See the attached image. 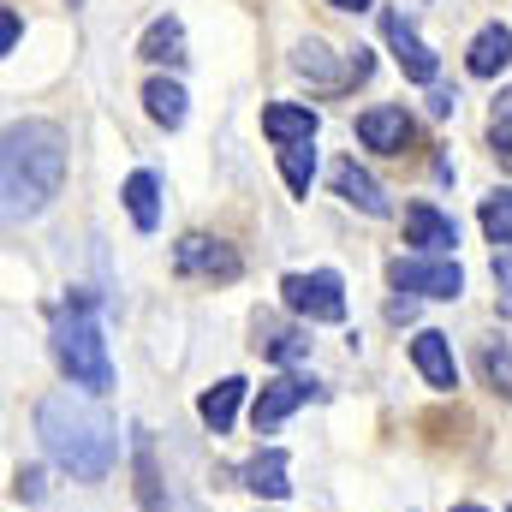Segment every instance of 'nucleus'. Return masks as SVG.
I'll list each match as a JSON object with an SVG mask.
<instances>
[{
  "label": "nucleus",
  "mask_w": 512,
  "mask_h": 512,
  "mask_svg": "<svg viewBox=\"0 0 512 512\" xmlns=\"http://www.w3.org/2000/svg\"><path fill=\"white\" fill-rule=\"evenodd\" d=\"M36 435H42L48 459H54L60 471H72L78 483H102V477L114 471V459H120V429H114V417H108L90 393H78V387H60V393H48V399L36 405Z\"/></svg>",
  "instance_id": "f257e3e1"
},
{
  "label": "nucleus",
  "mask_w": 512,
  "mask_h": 512,
  "mask_svg": "<svg viewBox=\"0 0 512 512\" xmlns=\"http://www.w3.org/2000/svg\"><path fill=\"white\" fill-rule=\"evenodd\" d=\"M66 179V131L48 120H12L0 149V191H6V221H36Z\"/></svg>",
  "instance_id": "f03ea898"
},
{
  "label": "nucleus",
  "mask_w": 512,
  "mask_h": 512,
  "mask_svg": "<svg viewBox=\"0 0 512 512\" xmlns=\"http://www.w3.org/2000/svg\"><path fill=\"white\" fill-rule=\"evenodd\" d=\"M54 358H60V370L72 376V387L102 393V387L114 382L108 340H102V322H96V310H90V304H72V310L54 322Z\"/></svg>",
  "instance_id": "7ed1b4c3"
},
{
  "label": "nucleus",
  "mask_w": 512,
  "mask_h": 512,
  "mask_svg": "<svg viewBox=\"0 0 512 512\" xmlns=\"http://www.w3.org/2000/svg\"><path fill=\"white\" fill-rule=\"evenodd\" d=\"M280 298L292 316H310V322H340L346 316V286L334 268H316V274H286L280 280Z\"/></svg>",
  "instance_id": "20e7f679"
},
{
  "label": "nucleus",
  "mask_w": 512,
  "mask_h": 512,
  "mask_svg": "<svg viewBox=\"0 0 512 512\" xmlns=\"http://www.w3.org/2000/svg\"><path fill=\"white\" fill-rule=\"evenodd\" d=\"M387 280L399 286V292H417V298H459L465 292V274H459V262H435V256H399L393 268H387Z\"/></svg>",
  "instance_id": "39448f33"
},
{
  "label": "nucleus",
  "mask_w": 512,
  "mask_h": 512,
  "mask_svg": "<svg viewBox=\"0 0 512 512\" xmlns=\"http://www.w3.org/2000/svg\"><path fill=\"white\" fill-rule=\"evenodd\" d=\"M173 268L179 274H209V280H239V251L233 245H221V239H209V233H185L179 239V251H173Z\"/></svg>",
  "instance_id": "423d86ee"
},
{
  "label": "nucleus",
  "mask_w": 512,
  "mask_h": 512,
  "mask_svg": "<svg viewBox=\"0 0 512 512\" xmlns=\"http://www.w3.org/2000/svg\"><path fill=\"white\" fill-rule=\"evenodd\" d=\"M316 399V382H304V376H280V382L262 387V399H256V429H274L280 417H292L298 405H310Z\"/></svg>",
  "instance_id": "0eeeda50"
},
{
  "label": "nucleus",
  "mask_w": 512,
  "mask_h": 512,
  "mask_svg": "<svg viewBox=\"0 0 512 512\" xmlns=\"http://www.w3.org/2000/svg\"><path fill=\"white\" fill-rule=\"evenodd\" d=\"M382 30H387V48L399 54V66H405V78H417V84H429L435 78V54L423 48V36L399 18V12H387L382 18Z\"/></svg>",
  "instance_id": "6e6552de"
},
{
  "label": "nucleus",
  "mask_w": 512,
  "mask_h": 512,
  "mask_svg": "<svg viewBox=\"0 0 512 512\" xmlns=\"http://www.w3.org/2000/svg\"><path fill=\"white\" fill-rule=\"evenodd\" d=\"M405 233H411L417 251H429V256H441V251L459 245V227H453L441 209H429V203H411V209H405Z\"/></svg>",
  "instance_id": "1a4fd4ad"
},
{
  "label": "nucleus",
  "mask_w": 512,
  "mask_h": 512,
  "mask_svg": "<svg viewBox=\"0 0 512 512\" xmlns=\"http://www.w3.org/2000/svg\"><path fill=\"white\" fill-rule=\"evenodd\" d=\"M358 137L382 155H399L411 143V114L405 108H370V114H358Z\"/></svg>",
  "instance_id": "9d476101"
},
{
  "label": "nucleus",
  "mask_w": 512,
  "mask_h": 512,
  "mask_svg": "<svg viewBox=\"0 0 512 512\" xmlns=\"http://www.w3.org/2000/svg\"><path fill=\"white\" fill-rule=\"evenodd\" d=\"M411 358H417V370H423V382H429V387H459V364H453L447 334L423 328V334L411 340Z\"/></svg>",
  "instance_id": "9b49d317"
},
{
  "label": "nucleus",
  "mask_w": 512,
  "mask_h": 512,
  "mask_svg": "<svg viewBox=\"0 0 512 512\" xmlns=\"http://www.w3.org/2000/svg\"><path fill=\"white\" fill-rule=\"evenodd\" d=\"M239 477H245V489H251V495H268V501H286V495H292V459H286L280 447L256 453Z\"/></svg>",
  "instance_id": "f8f14e48"
},
{
  "label": "nucleus",
  "mask_w": 512,
  "mask_h": 512,
  "mask_svg": "<svg viewBox=\"0 0 512 512\" xmlns=\"http://www.w3.org/2000/svg\"><path fill=\"white\" fill-rule=\"evenodd\" d=\"M334 191H340L352 209H364V215H393V203L382 197V185H376L358 161H340V167H334Z\"/></svg>",
  "instance_id": "ddd939ff"
},
{
  "label": "nucleus",
  "mask_w": 512,
  "mask_h": 512,
  "mask_svg": "<svg viewBox=\"0 0 512 512\" xmlns=\"http://www.w3.org/2000/svg\"><path fill=\"white\" fill-rule=\"evenodd\" d=\"M262 131H268L280 149H292V143H310V137H316V114H310V108H292V102H274V108L262 114Z\"/></svg>",
  "instance_id": "4468645a"
},
{
  "label": "nucleus",
  "mask_w": 512,
  "mask_h": 512,
  "mask_svg": "<svg viewBox=\"0 0 512 512\" xmlns=\"http://www.w3.org/2000/svg\"><path fill=\"white\" fill-rule=\"evenodd\" d=\"M143 60H161V66H185V24L179 18H155L137 42Z\"/></svg>",
  "instance_id": "2eb2a0df"
},
{
  "label": "nucleus",
  "mask_w": 512,
  "mask_h": 512,
  "mask_svg": "<svg viewBox=\"0 0 512 512\" xmlns=\"http://www.w3.org/2000/svg\"><path fill=\"white\" fill-rule=\"evenodd\" d=\"M239 399H245V382H239V376H227V382H215L203 399H197V411H203V423H209L215 435H227V429H233V417H239Z\"/></svg>",
  "instance_id": "dca6fc26"
},
{
  "label": "nucleus",
  "mask_w": 512,
  "mask_h": 512,
  "mask_svg": "<svg viewBox=\"0 0 512 512\" xmlns=\"http://www.w3.org/2000/svg\"><path fill=\"white\" fill-rule=\"evenodd\" d=\"M507 60H512V30H507V24H489V30H477V42H471V60H465V66H471L477 78H495Z\"/></svg>",
  "instance_id": "f3484780"
},
{
  "label": "nucleus",
  "mask_w": 512,
  "mask_h": 512,
  "mask_svg": "<svg viewBox=\"0 0 512 512\" xmlns=\"http://www.w3.org/2000/svg\"><path fill=\"white\" fill-rule=\"evenodd\" d=\"M143 108H149V120L155 126H185V90L179 84H167V78H149L143 84Z\"/></svg>",
  "instance_id": "a211bd4d"
},
{
  "label": "nucleus",
  "mask_w": 512,
  "mask_h": 512,
  "mask_svg": "<svg viewBox=\"0 0 512 512\" xmlns=\"http://www.w3.org/2000/svg\"><path fill=\"white\" fill-rule=\"evenodd\" d=\"M126 209L143 233H155V221H161V185H155V173H131L126 179Z\"/></svg>",
  "instance_id": "6ab92c4d"
},
{
  "label": "nucleus",
  "mask_w": 512,
  "mask_h": 512,
  "mask_svg": "<svg viewBox=\"0 0 512 512\" xmlns=\"http://www.w3.org/2000/svg\"><path fill=\"white\" fill-rule=\"evenodd\" d=\"M280 173H286V185L304 197V191H310V173H316V149H310V143H292V149H280Z\"/></svg>",
  "instance_id": "aec40b11"
},
{
  "label": "nucleus",
  "mask_w": 512,
  "mask_h": 512,
  "mask_svg": "<svg viewBox=\"0 0 512 512\" xmlns=\"http://www.w3.org/2000/svg\"><path fill=\"white\" fill-rule=\"evenodd\" d=\"M483 376H489V387H495L501 399H512V346L507 340H501V346H495V340L483 346Z\"/></svg>",
  "instance_id": "412c9836"
},
{
  "label": "nucleus",
  "mask_w": 512,
  "mask_h": 512,
  "mask_svg": "<svg viewBox=\"0 0 512 512\" xmlns=\"http://www.w3.org/2000/svg\"><path fill=\"white\" fill-rule=\"evenodd\" d=\"M483 233H489L495 245H512V191H501V197L483 203Z\"/></svg>",
  "instance_id": "4be33fe9"
},
{
  "label": "nucleus",
  "mask_w": 512,
  "mask_h": 512,
  "mask_svg": "<svg viewBox=\"0 0 512 512\" xmlns=\"http://www.w3.org/2000/svg\"><path fill=\"white\" fill-rule=\"evenodd\" d=\"M292 66H298V72H310V78H322V84H346V78L328 66V48H322V42H298Z\"/></svg>",
  "instance_id": "5701e85b"
},
{
  "label": "nucleus",
  "mask_w": 512,
  "mask_h": 512,
  "mask_svg": "<svg viewBox=\"0 0 512 512\" xmlns=\"http://www.w3.org/2000/svg\"><path fill=\"white\" fill-rule=\"evenodd\" d=\"M304 352H310L304 334H274V340H268V358H280V364H286V358H304Z\"/></svg>",
  "instance_id": "b1692460"
},
{
  "label": "nucleus",
  "mask_w": 512,
  "mask_h": 512,
  "mask_svg": "<svg viewBox=\"0 0 512 512\" xmlns=\"http://www.w3.org/2000/svg\"><path fill=\"white\" fill-rule=\"evenodd\" d=\"M489 143H495V155L512 167V114H495V126H489Z\"/></svg>",
  "instance_id": "393cba45"
},
{
  "label": "nucleus",
  "mask_w": 512,
  "mask_h": 512,
  "mask_svg": "<svg viewBox=\"0 0 512 512\" xmlns=\"http://www.w3.org/2000/svg\"><path fill=\"white\" fill-rule=\"evenodd\" d=\"M18 48V12H0V54Z\"/></svg>",
  "instance_id": "a878e982"
},
{
  "label": "nucleus",
  "mask_w": 512,
  "mask_h": 512,
  "mask_svg": "<svg viewBox=\"0 0 512 512\" xmlns=\"http://www.w3.org/2000/svg\"><path fill=\"white\" fill-rule=\"evenodd\" d=\"M453 102H459L453 90H435V96H429V114H435V120H447V114H453Z\"/></svg>",
  "instance_id": "bb28decb"
},
{
  "label": "nucleus",
  "mask_w": 512,
  "mask_h": 512,
  "mask_svg": "<svg viewBox=\"0 0 512 512\" xmlns=\"http://www.w3.org/2000/svg\"><path fill=\"white\" fill-rule=\"evenodd\" d=\"M18 495L36 501V495H42V471H18Z\"/></svg>",
  "instance_id": "cd10ccee"
},
{
  "label": "nucleus",
  "mask_w": 512,
  "mask_h": 512,
  "mask_svg": "<svg viewBox=\"0 0 512 512\" xmlns=\"http://www.w3.org/2000/svg\"><path fill=\"white\" fill-rule=\"evenodd\" d=\"M495 280H501V292H512V245L495 256Z\"/></svg>",
  "instance_id": "c85d7f7f"
},
{
  "label": "nucleus",
  "mask_w": 512,
  "mask_h": 512,
  "mask_svg": "<svg viewBox=\"0 0 512 512\" xmlns=\"http://www.w3.org/2000/svg\"><path fill=\"white\" fill-rule=\"evenodd\" d=\"M334 6H340V12H364L370 0H334Z\"/></svg>",
  "instance_id": "c756f323"
},
{
  "label": "nucleus",
  "mask_w": 512,
  "mask_h": 512,
  "mask_svg": "<svg viewBox=\"0 0 512 512\" xmlns=\"http://www.w3.org/2000/svg\"><path fill=\"white\" fill-rule=\"evenodd\" d=\"M501 114H512V90H501Z\"/></svg>",
  "instance_id": "7c9ffc66"
},
{
  "label": "nucleus",
  "mask_w": 512,
  "mask_h": 512,
  "mask_svg": "<svg viewBox=\"0 0 512 512\" xmlns=\"http://www.w3.org/2000/svg\"><path fill=\"white\" fill-rule=\"evenodd\" d=\"M453 512H483V507H453Z\"/></svg>",
  "instance_id": "2f4dec72"
},
{
  "label": "nucleus",
  "mask_w": 512,
  "mask_h": 512,
  "mask_svg": "<svg viewBox=\"0 0 512 512\" xmlns=\"http://www.w3.org/2000/svg\"><path fill=\"white\" fill-rule=\"evenodd\" d=\"M72 6H84V0H72Z\"/></svg>",
  "instance_id": "473e14b6"
}]
</instances>
